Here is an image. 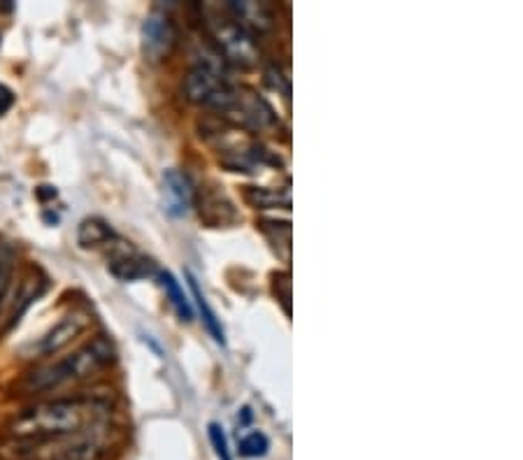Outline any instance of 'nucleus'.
<instances>
[{"instance_id": "f257e3e1", "label": "nucleus", "mask_w": 523, "mask_h": 460, "mask_svg": "<svg viewBox=\"0 0 523 460\" xmlns=\"http://www.w3.org/2000/svg\"><path fill=\"white\" fill-rule=\"evenodd\" d=\"M110 405L98 398H66L28 407L7 426V437H61L103 430Z\"/></svg>"}, {"instance_id": "f03ea898", "label": "nucleus", "mask_w": 523, "mask_h": 460, "mask_svg": "<svg viewBox=\"0 0 523 460\" xmlns=\"http://www.w3.org/2000/svg\"><path fill=\"white\" fill-rule=\"evenodd\" d=\"M117 358V349L110 337L96 335L84 347L75 349L73 354L56 358L52 363L40 365L21 382V391L26 393H45L52 388H61L75 382H84L91 379L98 372H103L107 365L114 363Z\"/></svg>"}, {"instance_id": "7ed1b4c3", "label": "nucleus", "mask_w": 523, "mask_h": 460, "mask_svg": "<svg viewBox=\"0 0 523 460\" xmlns=\"http://www.w3.org/2000/svg\"><path fill=\"white\" fill-rule=\"evenodd\" d=\"M105 456V442L100 430L61 437H7L0 442V460H100Z\"/></svg>"}, {"instance_id": "20e7f679", "label": "nucleus", "mask_w": 523, "mask_h": 460, "mask_svg": "<svg viewBox=\"0 0 523 460\" xmlns=\"http://www.w3.org/2000/svg\"><path fill=\"white\" fill-rule=\"evenodd\" d=\"M203 138L212 149L221 154V163L228 165L233 172H256L263 165H277L279 161L270 156L268 149H263L252 135L242 128L231 124H217V121H205Z\"/></svg>"}, {"instance_id": "39448f33", "label": "nucleus", "mask_w": 523, "mask_h": 460, "mask_svg": "<svg viewBox=\"0 0 523 460\" xmlns=\"http://www.w3.org/2000/svg\"><path fill=\"white\" fill-rule=\"evenodd\" d=\"M214 112L224 117L226 124L242 128L247 133H268L279 126L277 114L268 100L252 89H242V86H231L214 105Z\"/></svg>"}, {"instance_id": "423d86ee", "label": "nucleus", "mask_w": 523, "mask_h": 460, "mask_svg": "<svg viewBox=\"0 0 523 460\" xmlns=\"http://www.w3.org/2000/svg\"><path fill=\"white\" fill-rule=\"evenodd\" d=\"M203 17L207 31H210L217 47L224 52L226 61H231L240 68H252L259 63V47H256L254 38L238 24V21L228 17L226 10L221 12L214 10V7H203Z\"/></svg>"}, {"instance_id": "0eeeda50", "label": "nucleus", "mask_w": 523, "mask_h": 460, "mask_svg": "<svg viewBox=\"0 0 523 460\" xmlns=\"http://www.w3.org/2000/svg\"><path fill=\"white\" fill-rule=\"evenodd\" d=\"M231 86L233 84L226 75L224 61H221L219 54L200 59L198 66L184 79L186 98H189L191 103L210 107V110H214V105L219 103V98L224 96Z\"/></svg>"}, {"instance_id": "6e6552de", "label": "nucleus", "mask_w": 523, "mask_h": 460, "mask_svg": "<svg viewBox=\"0 0 523 460\" xmlns=\"http://www.w3.org/2000/svg\"><path fill=\"white\" fill-rule=\"evenodd\" d=\"M89 323H91L89 312H84V309H73V312L63 316V319L56 323L54 328H49L45 335L28 344V347L24 349V354L31 358L59 354L63 347H68L75 337H80L84 330L89 328Z\"/></svg>"}, {"instance_id": "1a4fd4ad", "label": "nucleus", "mask_w": 523, "mask_h": 460, "mask_svg": "<svg viewBox=\"0 0 523 460\" xmlns=\"http://www.w3.org/2000/svg\"><path fill=\"white\" fill-rule=\"evenodd\" d=\"M179 40L175 21L166 12H152L142 24V54L159 63L173 56Z\"/></svg>"}, {"instance_id": "9d476101", "label": "nucleus", "mask_w": 523, "mask_h": 460, "mask_svg": "<svg viewBox=\"0 0 523 460\" xmlns=\"http://www.w3.org/2000/svg\"><path fill=\"white\" fill-rule=\"evenodd\" d=\"M196 205V189L189 175L179 170H166L163 175V212L173 219H182Z\"/></svg>"}, {"instance_id": "9b49d317", "label": "nucleus", "mask_w": 523, "mask_h": 460, "mask_svg": "<svg viewBox=\"0 0 523 460\" xmlns=\"http://www.w3.org/2000/svg\"><path fill=\"white\" fill-rule=\"evenodd\" d=\"M196 200H198L200 217H203L205 224H210L212 228L231 226L240 219L235 205L228 200L224 191H217V186H212V189H203L200 191V196H196Z\"/></svg>"}, {"instance_id": "f8f14e48", "label": "nucleus", "mask_w": 523, "mask_h": 460, "mask_svg": "<svg viewBox=\"0 0 523 460\" xmlns=\"http://www.w3.org/2000/svg\"><path fill=\"white\" fill-rule=\"evenodd\" d=\"M224 10L228 12V17L238 21L249 35L270 31L272 24H275L270 7L263 3H249V0H245V3H226Z\"/></svg>"}, {"instance_id": "ddd939ff", "label": "nucleus", "mask_w": 523, "mask_h": 460, "mask_svg": "<svg viewBox=\"0 0 523 460\" xmlns=\"http://www.w3.org/2000/svg\"><path fill=\"white\" fill-rule=\"evenodd\" d=\"M107 268H110V272L119 279V282H138V279L156 275L154 263L147 261V258H142L140 254H135V251L112 258Z\"/></svg>"}, {"instance_id": "4468645a", "label": "nucleus", "mask_w": 523, "mask_h": 460, "mask_svg": "<svg viewBox=\"0 0 523 460\" xmlns=\"http://www.w3.org/2000/svg\"><path fill=\"white\" fill-rule=\"evenodd\" d=\"M245 200L256 210H272V207H282L291 210V191L289 189H268V186H247Z\"/></svg>"}, {"instance_id": "2eb2a0df", "label": "nucleus", "mask_w": 523, "mask_h": 460, "mask_svg": "<svg viewBox=\"0 0 523 460\" xmlns=\"http://www.w3.org/2000/svg\"><path fill=\"white\" fill-rule=\"evenodd\" d=\"M186 279H189L191 293H193V298H196L198 312H200V316H203V321H205V328L210 330V335L214 337V342H217V344H221V347H224V344H226V333H224V326H221V321L217 319V314H214V309L210 307V303H207L205 293L200 291V286H198V279L193 277L191 272H186Z\"/></svg>"}, {"instance_id": "dca6fc26", "label": "nucleus", "mask_w": 523, "mask_h": 460, "mask_svg": "<svg viewBox=\"0 0 523 460\" xmlns=\"http://www.w3.org/2000/svg\"><path fill=\"white\" fill-rule=\"evenodd\" d=\"M110 240H114V230L107 221L98 217L84 219L80 228H77V242H80V247L84 249L103 247V244H110Z\"/></svg>"}, {"instance_id": "f3484780", "label": "nucleus", "mask_w": 523, "mask_h": 460, "mask_svg": "<svg viewBox=\"0 0 523 460\" xmlns=\"http://www.w3.org/2000/svg\"><path fill=\"white\" fill-rule=\"evenodd\" d=\"M156 275H159L163 291H166V296L170 298V303H173L175 312L179 314V319L191 321L193 319V309H191L189 300H186L184 289H182V286H179L177 279L170 275V272H156Z\"/></svg>"}, {"instance_id": "a211bd4d", "label": "nucleus", "mask_w": 523, "mask_h": 460, "mask_svg": "<svg viewBox=\"0 0 523 460\" xmlns=\"http://www.w3.org/2000/svg\"><path fill=\"white\" fill-rule=\"evenodd\" d=\"M14 268H17V254L10 244H0V312H3L5 300L10 296Z\"/></svg>"}, {"instance_id": "6ab92c4d", "label": "nucleus", "mask_w": 523, "mask_h": 460, "mask_svg": "<svg viewBox=\"0 0 523 460\" xmlns=\"http://www.w3.org/2000/svg\"><path fill=\"white\" fill-rule=\"evenodd\" d=\"M268 449H270V440L261 433V430H252V433L240 440V456L245 458H261L268 454Z\"/></svg>"}, {"instance_id": "aec40b11", "label": "nucleus", "mask_w": 523, "mask_h": 460, "mask_svg": "<svg viewBox=\"0 0 523 460\" xmlns=\"http://www.w3.org/2000/svg\"><path fill=\"white\" fill-rule=\"evenodd\" d=\"M207 433H210V442H212L214 454H217V458L219 460H233L231 449H228V440H226L224 428H221L219 423H210Z\"/></svg>"}, {"instance_id": "412c9836", "label": "nucleus", "mask_w": 523, "mask_h": 460, "mask_svg": "<svg viewBox=\"0 0 523 460\" xmlns=\"http://www.w3.org/2000/svg\"><path fill=\"white\" fill-rule=\"evenodd\" d=\"M12 107H14V91L10 86L0 84V117H5Z\"/></svg>"}, {"instance_id": "4be33fe9", "label": "nucleus", "mask_w": 523, "mask_h": 460, "mask_svg": "<svg viewBox=\"0 0 523 460\" xmlns=\"http://www.w3.org/2000/svg\"><path fill=\"white\" fill-rule=\"evenodd\" d=\"M38 198H56V189H52V186H40Z\"/></svg>"}]
</instances>
